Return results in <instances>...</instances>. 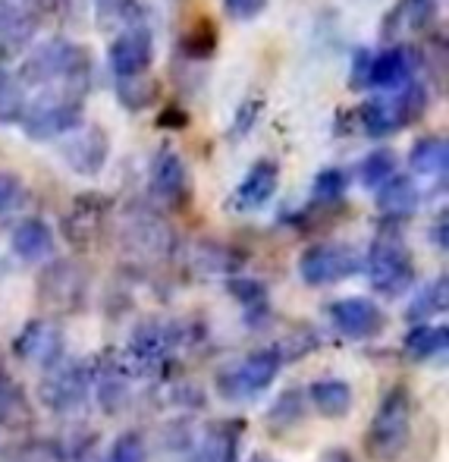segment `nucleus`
Masks as SVG:
<instances>
[{
  "label": "nucleus",
  "instance_id": "obj_31",
  "mask_svg": "<svg viewBox=\"0 0 449 462\" xmlns=\"http://www.w3.org/2000/svg\"><path fill=\"white\" fill-rule=\"evenodd\" d=\"M158 82L151 79V73L129 76V79H116V97L126 110H145L151 104H158Z\"/></svg>",
  "mask_w": 449,
  "mask_h": 462
},
{
  "label": "nucleus",
  "instance_id": "obj_21",
  "mask_svg": "<svg viewBox=\"0 0 449 462\" xmlns=\"http://www.w3.org/2000/svg\"><path fill=\"white\" fill-rule=\"evenodd\" d=\"M359 126L371 139H389V135L402 133L408 126L406 114L399 107V97H368L359 107Z\"/></svg>",
  "mask_w": 449,
  "mask_h": 462
},
{
  "label": "nucleus",
  "instance_id": "obj_34",
  "mask_svg": "<svg viewBox=\"0 0 449 462\" xmlns=\"http://www.w3.org/2000/svg\"><path fill=\"white\" fill-rule=\"evenodd\" d=\"M346 189H349L346 171H340V167H324V171L315 177V183H311V199H315L317 205L327 208V205H336V201H343Z\"/></svg>",
  "mask_w": 449,
  "mask_h": 462
},
{
  "label": "nucleus",
  "instance_id": "obj_3",
  "mask_svg": "<svg viewBox=\"0 0 449 462\" xmlns=\"http://www.w3.org/2000/svg\"><path fill=\"white\" fill-rule=\"evenodd\" d=\"M362 271L368 274V283L374 292L387 299H396L415 286V258L408 252L406 239L387 226L368 245V255L362 258Z\"/></svg>",
  "mask_w": 449,
  "mask_h": 462
},
{
  "label": "nucleus",
  "instance_id": "obj_42",
  "mask_svg": "<svg viewBox=\"0 0 449 462\" xmlns=\"http://www.w3.org/2000/svg\"><path fill=\"white\" fill-rule=\"evenodd\" d=\"M224 4L233 19H255L258 13H264L268 0H224Z\"/></svg>",
  "mask_w": 449,
  "mask_h": 462
},
{
  "label": "nucleus",
  "instance_id": "obj_15",
  "mask_svg": "<svg viewBox=\"0 0 449 462\" xmlns=\"http://www.w3.org/2000/svg\"><path fill=\"white\" fill-rule=\"evenodd\" d=\"M13 349L23 362L38 368L54 365L63 356V330L57 328L54 321H44V318H35L23 328V334L13 340Z\"/></svg>",
  "mask_w": 449,
  "mask_h": 462
},
{
  "label": "nucleus",
  "instance_id": "obj_47",
  "mask_svg": "<svg viewBox=\"0 0 449 462\" xmlns=\"http://www.w3.org/2000/svg\"><path fill=\"white\" fill-rule=\"evenodd\" d=\"M104 462H110V459H104Z\"/></svg>",
  "mask_w": 449,
  "mask_h": 462
},
{
  "label": "nucleus",
  "instance_id": "obj_45",
  "mask_svg": "<svg viewBox=\"0 0 449 462\" xmlns=\"http://www.w3.org/2000/svg\"><path fill=\"white\" fill-rule=\"evenodd\" d=\"M324 462H353V457H349V453H343V450H334V453H327V457H324Z\"/></svg>",
  "mask_w": 449,
  "mask_h": 462
},
{
  "label": "nucleus",
  "instance_id": "obj_46",
  "mask_svg": "<svg viewBox=\"0 0 449 462\" xmlns=\"http://www.w3.org/2000/svg\"><path fill=\"white\" fill-rule=\"evenodd\" d=\"M252 462H277V459H270V457H255Z\"/></svg>",
  "mask_w": 449,
  "mask_h": 462
},
{
  "label": "nucleus",
  "instance_id": "obj_33",
  "mask_svg": "<svg viewBox=\"0 0 449 462\" xmlns=\"http://www.w3.org/2000/svg\"><path fill=\"white\" fill-rule=\"evenodd\" d=\"M396 171H399L396 154L389 152V148H377V152H371L359 164V180L364 189H377L380 183H387Z\"/></svg>",
  "mask_w": 449,
  "mask_h": 462
},
{
  "label": "nucleus",
  "instance_id": "obj_13",
  "mask_svg": "<svg viewBox=\"0 0 449 462\" xmlns=\"http://www.w3.org/2000/svg\"><path fill=\"white\" fill-rule=\"evenodd\" d=\"M186 340V330L173 321H145L142 328H135L133 340H129V356L135 359V365L142 368H160L173 359V353Z\"/></svg>",
  "mask_w": 449,
  "mask_h": 462
},
{
  "label": "nucleus",
  "instance_id": "obj_20",
  "mask_svg": "<svg viewBox=\"0 0 449 462\" xmlns=\"http://www.w3.org/2000/svg\"><path fill=\"white\" fill-rule=\"evenodd\" d=\"M377 192V211L383 214V220L389 224H399V220H408L415 211H418V201H421V192L415 186L412 177H402L399 171L374 189Z\"/></svg>",
  "mask_w": 449,
  "mask_h": 462
},
{
  "label": "nucleus",
  "instance_id": "obj_11",
  "mask_svg": "<svg viewBox=\"0 0 449 462\" xmlns=\"http://www.w3.org/2000/svg\"><path fill=\"white\" fill-rule=\"evenodd\" d=\"M327 315H330V324H334L346 340H359V343L377 340V337L383 334V328H387L383 309L374 299H364V296L336 299V302H330Z\"/></svg>",
  "mask_w": 449,
  "mask_h": 462
},
{
  "label": "nucleus",
  "instance_id": "obj_25",
  "mask_svg": "<svg viewBox=\"0 0 449 462\" xmlns=\"http://www.w3.org/2000/svg\"><path fill=\"white\" fill-rule=\"evenodd\" d=\"M230 292L245 311V324L249 328H264L270 318V299H268V286L255 277H233L230 283Z\"/></svg>",
  "mask_w": 449,
  "mask_h": 462
},
{
  "label": "nucleus",
  "instance_id": "obj_9",
  "mask_svg": "<svg viewBox=\"0 0 449 462\" xmlns=\"http://www.w3.org/2000/svg\"><path fill=\"white\" fill-rule=\"evenodd\" d=\"M60 158L79 177H97L110 158V139L97 123L82 120L76 129L60 135Z\"/></svg>",
  "mask_w": 449,
  "mask_h": 462
},
{
  "label": "nucleus",
  "instance_id": "obj_32",
  "mask_svg": "<svg viewBox=\"0 0 449 462\" xmlns=\"http://www.w3.org/2000/svg\"><path fill=\"white\" fill-rule=\"evenodd\" d=\"M32 415L29 400H25L23 387L13 381L10 374L0 371V421L4 425H25Z\"/></svg>",
  "mask_w": 449,
  "mask_h": 462
},
{
  "label": "nucleus",
  "instance_id": "obj_19",
  "mask_svg": "<svg viewBox=\"0 0 449 462\" xmlns=\"http://www.w3.org/2000/svg\"><path fill=\"white\" fill-rule=\"evenodd\" d=\"M415 63H418V57L408 48H402V44L387 48L383 54L371 57L368 86L383 88V92H396V88H402L408 79H415Z\"/></svg>",
  "mask_w": 449,
  "mask_h": 462
},
{
  "label": "nucleus",
  "instance_id": "obj_5",
  "mask_svg": "<svg viewBox=\"0 0 449 462\" xmlns=\"http://www.w3.org/2000/svg\"><path fill=\"white\" fill-rule=\"evenodd\" d=\"M279 368H283V359H279L277 346L255 349V353H249L243 362L226 365L224 371H220L217 374V393L230 402L255 400L258 393H264V390L277 381Z\"/></svg>",
  "mask_w": 449,
  "mask_h": 462
},
{
  "label": "nucleus",
  "instance_id": "obj_23",
  "mask_svg": "<svg viewBox=\"0 0 449 462\" xmlns=\"http://www.w3.org/2000/svg\"><path fill=\"white\" fill-rule=\"evenodd\" d=\"M437 16V0H396V6L383 19V38H396L402 32H425Z\"/></svg>",
  "mask_w": 449,
  "mask_h": 462
},
{
  "label": "nucleus",
  "instance_id": "obj_6",
  "mask_svg": "<svg viewBox=\"0 0 449 462\" xmlns=\"http://www.w3.org/2000/svg\"><path fill=\"white\" fill-rule=\"evenodd\" d=\"M91 393V368L79 359H57L44 368V377L38 383V400L54 415H69L88 402Z\"/></svg>",
  "mask_w": 449,
  "mask_h": 462
},
{
  "label": "nucleus",
  "instance_id": "obj_2",
  "mask_svg": "<svg viewBox=\"0 0 449 462\" xmlns=\"http://www.w3.org/2000/svg\"><path fill=\"white\" fill-rule=\"evenodd\" d=\"M412 396L402 383L389 387L383 393L380 406H377L371 428L364 434V447H368V457L377 462H396L412 444Z\"/></svg>",
  "mask_w": 449,
  "mask_h": 462
},
{
  "label": "nucleus",
  "instance_id": "obj_28",
  "mask_svg": "<svg viewBox=\"0 0 449 462\" xmlns=\"http://www.w3.org/2000/svg\"><path fill=\"white\" fill-rule=\"evenodd\" d=\"M449 305V277L440 274L434 277L427 286H421L418 292H415V299L408 302L406 309V318L408 321H425V318H434V315H444Z\"/></svg>",
  "mask_w": 449,
  "mask_h": 462
},
{
  "label": "nucleus",
  "instance_id": "obj_22",
  "mask_svg": "<svg viewBox=\"0 0 449 462\" xmlns=\"http://www.w3.org/2000/svg\"><path fill=\"white\" fill-rule=\"evenodd\" d=\"M308 400L324 419H346L353 412V387L343 377H317L308 387Z\"/></svg>",
  "mask_w": 449,
  "mask_h": 462
},
{
  "label": "nucleus",
  "instance_id": "obj_16",
  "mask_svg": "<svg viewBox=\"0 0 449 462\" xmlns=\"http://www.w3.org/2000/svg\"><path fill=\"white\" fill-rule=\"evenodd\" d=\"M279 186V167L277 161L261 158L249 167V173L243 177V183L236 186V192L230 195V208L233 211H258L277 195Z\"/></svg>",
  "mask_w": 449,
  "mask_h": 462
},
{
  "label": "nucleus",
  "instance_id": "obj_40",
  "mask_svg": "<svg viewBox=\"0 0 449 462\" xmlns=\"http://www.w3.org/2000/svg\"><path fill=\"white\" fill-rule=\"evenodd\" d=\"M261 110H264V104L261 101H245V104H239V110H236V120H233V139H243V135H249L252 129H255V123H258V116H261Z\"/></svg>",
  "mask_w": 449,
  "mask_h": 462
},
{
  "label": "nucleus",
  "instance_id": "obj_18",
  "mask_svg": "<svg viewBox=\"0 0 449 462\" xmlns=\"http://www.w3.org/2000/svg\"><path fill=\"white\" fill-rule=\"evenodd\" d=\"M35 13L25 10L19 0H0V60L23 54L35 38Z\"/></svg>",
  "mask_w": 449,
  "mask_h": 462
},
{
  "label": "nucleus",
  "instance_id": "obj_24",
  "mask_svg": "<svg viewBox=\"0 0 449 462\" xmlns=\"http://www.w3.org/2000/svg\"><path fill=\"white\" fill-rule=\"evenodd\" d=\"M408 164L418 177L440 180L444 183L449 173V142L446 135H425L412 145L408 152Z\"/></svg>",
  "mask_w": 449,
  "mask_h": 462
},
{
  "label": "nucleus",
  "instance_id": "obj_43",
  "mask_svg": "<svg viewBox=\"0 0 449 462\" xmlns=\"http://www.w3.org/2000/svg\"><path fill=\"white\" fill-rule=\"evenodd\" d=\"M158 126H164V129H186L188 126V114H186V110H179L177 104H170V107L160 114Z\"/></svg>",
  "mask_w": 449,
  "mask_h": 462
},
{
  "label": "nucleus",
  "instance_id": "obj_38",
  "mask_svg": "<svg viewBox=\"0 0 449 462\" xmlns=\"http://www.w3.org/2000/svg\"><path fill=\"white\" fill-rule=\"evenodd\" d=\"M25 199H29V192H25L23 180L10 171H0V217L16 211V208H23Z\"/></svg>",
  "mask_w": 449,
  "mask_h": 462
},
{
  "label": "nucleus",
  "instance_id": "obj_1",
  "mask_svg": "<svg viewBox=\"0 0 449 462\" xmlns=\"http://www.w3.org/2000/svg\"><path fill=\"white\" fill-rule=\"evenodd\" d=\"M91 73L95 60L86 44L69 38H48L25 57L16 79L23 82V88H35L44 95L86 97L91 92Z\"/></svg>",
  "mask_w": 449,
  "mask_h": 462
},
{
  "label": "nucleus",
  "instance_id": "obj_17",
  "mask_svg": "<svg viewBox=\"0 0 449 462\" xmlns=\"http://www.w3.org/2000/svg\"><path fill=\"white\" fill-rule=\"evenodd\" d=\"M10 249L13 255L19 258V262L25 264H44L54 258L57 252V236L54 230H50L48 220L41 217H25L19 220L16 226H13L10 233Z\"/></svg>",
  "mask_w": 449,
  "mask_h": 462
},
{
  "label": "nucleus",
  "instance_id": "obj_14",
  "mask_svg": "<svg viewBox=\"0 0 449 462\" xmlns=\"http://www.w3.org/2000/svg\"><path fill=\"white\" fill-rule=\"evenodd\" d=\"M114 208V199L101 192H86L79 199H73L67 217H63V236L76 245V249H86L97 239V233L107 224V214Z\"/></svg>",
  "mask_w": 449,
  "mask_h": 462
},
{
  "label": "nucleus",
  "instance_id": "obj_39",
  "mask_svg": "<svg viewBox=\"0 0 449 462\" xmlns=\"http://www.w3.org/2000/svg\"><path fill=\"white\" fill-rule=\"evenodd\" d=\"M110 462H145V444L135 431H126L110 447Z\"/></svg>",
  "mask_w": 449,
  "mask_h": 462
},
{
  "label": "nucleus",
  "instance_id": "obj_41",
  "mask_svg": "<svg viewBox=\"0 0 449 462\" xmlns=\"http://www.w3.org/2000/svg\"><path fill=\"white\" fill-rule=\"evenodd\" d=\"M371 57H374V51H368V48H359V51H355V57H353V69H349V86H353L355 92H362V88H368Z\"/></svg>",
  "mask_w": 449,
  "mask_h": 462
},
{
  "label": "nucleus",
  "instance_id": "obj_44",
  "mask_svg": "<svg viewBox=\"0 0 449 462\" xmlns=\"http://www.w3.org/2000/svg\"><path fill=\"white\" fill-rule=\"evenodd\" d=\"M446 230H449V220H446V211L440 214L437 220H434V226H431V243L437 245L440 252H446Z\"/></svg>",
  "mask_w": 449,
  "mask_h": 462
},
{
  "label": "nucleus",
  "instance_id": "obj_30",
  "mask_svg": "<svg viewBox=\"0 0 449 462\" xmlns=\"http://www.w3.org/2000/svg\"><path fill=\"white\" fill-rule=\"evenodd\" d=\"M91 377H97V400H101L104 412L123 409V402L129 400V383H126L123 365H107L101 371H91Z\"/></svg>",
  "mask_w": 449,
  "mask_h": 462
},
{
  "label": "nucleus",
  "instance_id": "obj_12",
  "mask_svg": "<svg viewBox=\"0 0 449 462\" xmlns=\"http://www.w3.org/2000/svg\"><path fill=\"white\" fill-rule=\"evenodd\" d=\"M148 189L160 208H182L192 199V177L173 148H160L148 167Z\"/></svg>",
  "mask_w": 449,
  "mask_h": 462
},
{
  "label": "nucleus",
  "instance_id": "obj_27",
  "mask_svg": "<svg viewBox=\"0 0 449 462\" xmlns=\"http://www.w3.org/2000/svg\"><path fill=\"white\" fill-rule=\"evenodd\" d=\"M126 239L133 243L135 252H151V255H164L167 245H170V230L167 224H160L154 214L142 211L133 214L126 224Z\"/></svg>",
  "mask_w": 449,
  "mask_h": 462
},
{
  "label": "nucleus",
  "instance_id": "obj_36",
  "mask_svg": "<svg viewBox=\"0 0 449 462\" xmlns=\"http://www.w3.org/2000/svg\"><path fill=\"white\" fill-rule=\"evenodd\" d=\"M25 107V88L16 76L0 69V123H19Z\"/></svg>",
  "mask_w": 449,
  "mask_h": 462
},
{
  "label": "nucleus",
  "instance_id": "obj_35",
  "mask_svg": "<svg viewBox=\"0 0 449 462\" xmlns=\"http://www.w3.org/2000/svg\"><path fill=\"white\" fill-rule=\"evenodd\" d=\"M182 51H186V57H192V60H207V57H214V51H217V25H214L211 19L195 23L192 29L186 32V38H182Z\"/></svg>",
  "mask_w": 449,
  "mask_h": 462
},
{
  "label": "nucleus",
  "instance_id": "obj_8",
  "mask_svg": "<svg viewBox=\"0 0 449 462\" xmlns=\"http://www.w3.org/2000/svg\"><path fill=\"white\" fill-rule=\"evenodd\" d=\"M107 63L114 79H129V76L151 73L154 63V35L145 23H126L107 48Z\"/></svg>",
  "mask_w": 449,
  "mask_h": 462
},
{
  "label": "nucleus",
  "instance_id": "obj_4",
  "mask_svg": "<svg viewBox=\"0 0 449 462\" xmlns=\"http://www.w3.org/2000/svg\"><path fill=\"white\" fill-rule=\"evenodd\" d=\"M82 101H86V97L44 95V92H38L35 97H25V107H23V114H19V126H23L25 139L54 142V139H60V135H67L69 129H76L86 120Z\"/></svg>",
  "mask_w": 449,
  "mask_h": 462
},
{
  "label": "nucleus",
  "instance_id": "obj_29",
  "mask_svg": "<svg viewBox=\"0 0 449 462\" xmlns=\"http://www.w3.org/2000/svg\"><path fill=\"white\" fill-rule=\"evenodd\" d=\"M305 419V400H302V390L292 387V390H283V393L273 400V406L268 409V428L273 434H286L292 428H298Z\"/></svg>",
  "mask_w": 449,
  "mask_h": 462
},
{
  "label": "nucleus",
  "instance_id": "obj_10",
  "mask_svg": "<svg viewBox=\"0 0 449 462\" xmlns=\"http://www.w3.org/2000/svg\"><path fill=\"white\" fill-rule=\"evenodd\" d=\"M48 264V262H44ZM88 292V277L76 262H50L38 277V299L50 311H76L82 309Z\"/></svg>",
  "mask_w": 449,
  "mask_h": 462
},
{
  "label": "nucleus",
  "instance_id": "obj_26",
  "mask_svg": "<svg viewBox=\"0 0 449 462\" xmlns=\"http://www.w3.org/2000/svg\"><path fill=\"white\" fill-rule=\"evenodd\" d=\"M402 349L412 362H427V359H437L449 349V328L446 324H425V321H415V328L406 334L402 340Z\"/></svg>",
  "mask_w": 449,
  "mask_h": 462
},
{
  "label": "nucleus",
  "instance_id": "obj_37",
  "mask_svg": "<svg viewBox=\"0 0 449 462\" xmlns=\"http://www.w3.org/2000/svg\"><path fill=\"white\" fill-rule=\"evenodd\" d=\"M139 13V0H95V16L101 29H114V25H126Z\"/></svg>",
  "mask_w": 449,
  "mask_h": 462
},
{
  "label": "nucleus",
  "instance_id": "obj_7",
  "mask_svg": "<svg viewBox=\"0 0 449 462\" xmlns=\"http://www.w3.org/2000/svg\"><path fill=\"white\" fill-rule=\"evenodd\" d=\"M362 274V252L349 243H315L298 258V277L308 286H334Z\"/></svg>",
  "mask_w": 449,
  "mask_h": 462
}]
</instances>
